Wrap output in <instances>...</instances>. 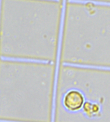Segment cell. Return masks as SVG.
<instances>
[{
    "label": "cell",
    "instance_id": "obj_2",
    "mask_svg": "<svg viewBox=\"0 0 110 122\" xmlns=\"http://www.w3.org/2000/svg\"><path fill=\"white\" fill-rule=\"evenodd\" d=\"M63 56L76 62H110V8L80 4L67 6Z\"/></svg>",
    "mask_w": 110,
    "mask_h": 122
},
{
    "label": "cell",
    "instance_id": "obj_1",
    "mask_svg": "<svg viewBox=\"0 0 110 122\" xmlns=\"http://www.w3.org/2000/svg\"><path fill=\"white\" fill-rule=\"evenodd\" d=\"M61 8L56 3L7 0L1 10L2 52L50 59L54 56Z\"/></svg>",
    "mask_w": 110,
    "mask_h": 122
},
{
    "label": "cell",
    "instance_id": "obj_3",
    "mask_svg": "<svg viewBox=\"0 0 110 122\" xmlns=\"http://www.w3.org/2000/svg\"><path fill=\"white\" fill-rule=\"evenodd\" d=\"M62 103L66 110L76 112L81 110L85 104V98L82 92L76 89H71L63 97Z\"/></svg>",
    "mask_w": 110,
    "mask_h": 122
}]
</instances>
